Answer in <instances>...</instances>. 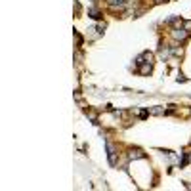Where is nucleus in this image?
Instances as JSON below:
<instances>
[{
	"instance_id": "7ed1b4c3",
	"label": "nucleus",
	"mask_w": 191,
	"mask_h": 191,
	"mask_svg": "<svg viewBox=\"0 0 191 191\" xmlns=\"http://www.w3.org/2000/svg\"><path fill=\"white\" fill-rule=\"evenodd\" d=\"M111 6H124V0H109Z\"/></svg>"
},
{
	"instance_id": "f03ea898",
	"label": "nucleus",
	"mask_w": 191,
	"mask_h": 191,
	"mask_svg": "<svg viewBox=\"0 0 191 191\" xmlns=\"http://www.w3.org/2000/svg\"><path fill=\"white\" fill-rule=\"evenodd\" d=\"M142 157H145L142 151H132V153H130V159H142Z\"/></svg>"
},
{
	"instance_id": "20e7f679",
	"label": "nucleus",
	"mask_w": 191,
	"mask_h": 191,
	"mask_svg": "<svg viewBox=\"0 0 191 191\" xmlns=\"http://www.w3.org/2000/svg\"><path fill=\"white\" fill-rule=\"evenodd\" d=\"M140 71H142V73H143V75H147V73H151V65H149V63H147V65H143V67H142V69H140Z\"/></svg>"
},
{
	"instance_id": "39448f33",
	"label": "nucleus",
	"mask_w": 191,
	"mask_h": 191,
	"mask_svg": "<svg viewBox=\"0 0 191 191\" xmlns=\"http://www.w3.org/2000/svg\"><path fill=\"white\" fill-rule=\"evenodd\" d=\"M90 17L97 19V17H100V12H97V10H90Z\"/></svg>"
},
{
	"instance_id": "f257e3e1",
	"label": "nucleus",
	"mask_w": 191,
	"mask_h": 191,
	"mask_svg": "<svg viewBox=\"0 0 191 191\" xmlns=\"http://www.w3.org/2000/svg\"><path fill=\"white\" fill-rule=\"evenodd\" d=\"M172 37L176 38V40H184L185 37H187V31H185V29H180V27H178V29H174V31H172Z\"/></svg>"
},
{
	"instance_id": "423d86ee",
	"label": "nucleus",
	"mask_w": 191,
	"mask_h": 191,
	"mask_svg": "<svg viewBox=\"0 0 191 191\" xmlns=\"http://www.w3.org/2000/svg\"><path fill=\"white\" fill-rule=\"evenodd\" d=\"M157 2H164V0H157Z\"/></svg>"
}]
</instances>
